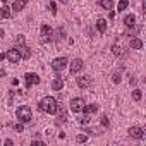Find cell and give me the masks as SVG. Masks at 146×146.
Here are the masks:
<instances>
[{
    "label": "cell",
    "instance_id": "obj_5",
    "mask_svg": "<svg viewBox=\"0 0 146 146\" xmlns=\"http://www.w3.org/2000/svg\"><path fill=\"white\" fill-rule=\"evenodd\" d=\"M24 83H26V88H31L40 83V76L35 74V72H28V74H24Z\"/></svg>",
    "mask_w": 146,
    "mask_h": 146
},
{
    "label": "cell",
    "instance_id": "obj_35",
    "mask_svg": "<svg viewBox=\"0 0 146 146\" xmlns=\"http://www.w3.org/2000/svg\"><path fill=\"white\" fill-rule=\"evenodd\" d=\"M4 58H5V53H0V62H2Z\"/></svg>",
    "mask_w": 146,
    "mask_h": 146
},
{
    "label": "cell",
    "instance_id": "obj_32",
    "mask_svg": "<svg viewBox=\"0 0 146 146\" xmlns=\"http://www.w3.org/2000/svg\"><path fill=\"white\" fill-rule=\"evenodd\" d=\"M50 11H52V14H55V12H57V9H55V4H53V2L50 4Z\"/></svg>",
    "mask_w": 146,
    "mask_h": 146
},
{
    "label": "cell",
    "instance_id": "obj_24",
    "mask_svg": "<svg viewBox=\"0 0 146 146\" xmlns=\"http://www.w3.org/2000/svg\"><path fill=\"white\" fill-rule=\"evenodd\" d=\"M127 5H129V0H120V2H119V12L125 11V9H127Z\"/></svg>",
    "mask_w": 146,
    "mask_h": 146
},
{
    "label": "cell",
    "instance_id": "obj_1",
    "mask_svg": "<svg viewBox=\"0 0 146 146\" xmlns=\"http://www.w3.org/2000/svg\"><path fill=\"white\" fill-rule=\"evenodd\" d=\"M38 107H40L41 112L53 115V113H57V107H58V103H57V100H55L53 96H45V98H41V102L38 103Z\"/></svg>",
    "mask_w": 146,
    "mask_h": 146
},
{
    "label": "cell",
    "instance_id": "obj_14",
    "mask_svg": "<svg viewBox=\"0 0 146 146\" xmlns=\"http://www.w3.org/2000/svg\"><path fill=\"white\" fill-rule=\"evenodd\" d=\"M124 24H125L127 28L134 26V24H136V16H134V14H127V16L124 17Z\"/></svg>",
    "mask_w": 146,
    "mask_h": 146
},
{
    "label": "cell",
    "instance_id": "obj_34",
    "mask_svg": "<svg viewBox=\"0 0 146 146\" xmlns=\"http://www.w3.org/2000/svg\"><path fill=\"white\" fill-rule=\"evenodd\" d=\"M4 143H5V144H7V146H12V141H11V139H5V141H4Z\"/></svg>",
    "mask_w": 146,
    "mask_h": 146
},
{
    "label": "cell",
    "instance_id": "obj_8",
    "mask_svg": "<svg viewBox=\"0 0 146 146\" xmlns=\"http://www.w3.org/2000/svg\"><path fill=\"white\" fill-rule=\"evenodd\" d=\"M129 136L131 137H134V139H143L144 137V131L141 129V127H137V125H134V127H129Z\"/></svg>",
    "mask_w": 146,
    "mask_h": 146
},
{
    "label": "cell",
    "instance_id": "obj_18",
    "mask_svg": "<svg viewBox=\"0 0 146 146\" xmlns=\"http://www.w3.org/2000/svg\"><path fill=\"white\" fill-rule=\"evenodd\" d=\"M112 53H113L115 57H122V55H124V50H122V46H120L119 43H115V45L112 46Z\"/></svg>",
    "mask_w": 146,
    "mask_h": 146
},
{
    "label": "cell",
    "instance_id": "obj_25",
    "mask_svg": "<svg viewBox=\"0 0 146 146\" xmlns=\"http://www.w3.org/2000/svg\"><path fill=\"white\" fill-rule=\"evenodd\" d=\"M88 141V136L86 134H79L78 136V143H86Z\"/></svg>",
    "mask_w": 146,
    "mask_h": 146
},
{
    "label": "cell",
    "instance_id": "obj_27",
    "mask_svg": "<svg viewBox=\"0 0 146 146\" xmlns=\"http://www.w3.org/2000/svg\"><path fill=\"white\" fill-rule=\"evenodd\" d=\"M2 11H4V17H11L12 16L11 11H9V7H2Z\"/></svg>",
    "mask_w": 146,
    "mask_h": 146
},
{
    "label": "cell",
    "instance_id": "obj_15",
    "mask_svg": "<svg viewBox=\"0 0 146 146\" xmlns=\"http://www.w3.org/2000/svg\"><path fill=\"white\" fill-rule=\"evenodd\" d=\"M83 110H84V113H86V115H91V113H95V112L98 110V105H96V103L84 105V107H83Z\"/></svg>",
    "mask_w": 146,
    "mask_h": 146
},
{
    "label": "cell",
    "instance_id": "obj_11",
    "mask_svg": "<svg viewBox=\"0 0 146 146\" xmlns=\"http://www.w3.org/2000/svg\"><path fill=\"white\" fill-rule=\"evenodd\" d=\"M26 5H28V0H14V4H12V9H14L16 12H19V11H23Z\"/></svg>",
    "mask_w": 146,
    "mask_h": 146
},
{
    "label": "cell",
    "instance_id": "obj_38",
    "mask_svg": "<svg viewBox=\"0 0 146 146\" xmlns=\"http://www.w3.org/2000/svg\"><path fill=\"white\" fill-rule=\"evenodd\" d=\"M60 2H64V4H65V2H67V0H60Z\"/></svg>",
    "mask_w": 146,
    "mask_h": 146
},
{
    "label": "cell",
    "instance_id": "obj_31",
    "mask_svg": "<svg viewBox=\"0 0 146 146\" xmlns=\"http://www.w3.org/2000/svg\"><path fill=\"white\" fill-rule=\"evenodd\" d=\"M31 144H33V146H45V143H43V141H36V139H35Z\"/></svg>",
    "mask_w": 146,
    "mask_h": 146
},
{
    "label": "cell",
    "instance_id": "obj_19",
    "mask_svg": "<svg viewBox=\"0 0 146 146\" xmlns=\"http://www.w3.org/2000/svg\"><path fill=\"white\" fill-rule=\"evenodd\" d=\"M19 53H21V58H29L31 57V50L24 45H23V48H19Z\"/></svg>",
    "mask_w": 146,
    "mask_h": 146
},
{
    "label": "cell",
    "instance_id": "obj_21",
    "mask_svg": "<svg viewBox=\"0 0 146 146\" xmlns=\"http://www.w3.org/2000/svg\"><path fill=\"white\" fill-rule=\"evenodd\" d=\"M64 36H65V33H64V28H58V29L55 31V38H53V40H55V41H60Z\"/></svg>",
    "mask_w": 146,
    "mask_h": 146
},
{
    "label": "cell",
    "instance_id": "obj_33",
    "mask_svg": "<svg viewBox=\"0 0 146 146\" xmlns=\"http://www.w3.org/2000/svg\"><path fill=\"white\" fill-rule=\"evenodd\" d=\"M113 17H115V12L110 9V12H108V19H113Z\"/></svg>",
    "mask_w": 146,
    "mask_h": 146
},
{
    "label": "cell",
    "instance_id": "obj_12",
    "mask_svg": "<svg viewBox=\"0 0 146 146\" xmlns=\"http://www.w3.org/2000/svg\"><path fill=\"white\" fill-rule=\"evenodd\" d=\"M64 88V79L62 78H55L53 81H52V90L53 91H60Z\"/></svg>",
    "mask_w": 146,
    "mask_h": 146
},
{
    "label": "cell",
    "instance_id": "obj_30",
    "mask_svg": "<svg viewBox=\"0 0 146 146\" xmlns=\"http://www.w3.org/2000/svg\"><path fill=\"white\" fill-rule=\"evenodd\" d=\"M90 122V115H84V117H81V124H88Z\"/></svg>",
    "mask_w": 146,
    "mask_h": 146
},
{
    "label": "cell",
    "instance_id": "obj_4",
    "mask_svg": "<svg viewBox=\"0 0 146 146\" xmlns=\"http://www.w3.org/2000/svg\"><path fill=\"white\" fill-rule=\"evenodd\" d=\"M83 107H84V100H83V98H72V100H70V103H69L70 112H74V113L81 112V110H83Z\"/></svg>",
    "mask_w": 146,
    "mask_h": 146
},
{
    "label": "cell",
    "instance_id": "obj_29",
    "mask_svg": "<svg viewBox=\"0 0 146 146\" xmlns=\"http://www.w3.org/2000/svg\"><path fill=\"white\" fill-rule=\"evenodd\" d=\"M16 41H17L19 45H24V43H26V38H24V36H17V38H16Z\"/></svg>",
    "mask_w": 146,
    "mask_h": 146
},
{
    "label": "cell",
    "instance_id": "obj_7",
    "mask_svg": "<svg viewBox=\"0 0 146 146\" xmlns=\"http://www.w3.org/2000/svg\"><path fill=\"white\" fill-rule=\"evenodd\" d=\"M83 67H84V62L81 60V58H74L70 62V74H78V72H81L83 70Z\"/></svg>",
    "mask_w": 146,
    "mask_h": 146
},
{
    "label": "cell",
    "instance_id": "obj_37",
    "mask_svg": "<svg viewBox=\"0 0 146 146\" xmlns=\"http://www.w3.org/2000/svg\"><path fill=\"white\" fill-rule=\"evenodd\" d=\"M4 36V29H0V38H2Z\"/></svg>",
    "mask_w": 146,
    "mask_h": 146
},
{
    "label": "cell",
    "instance_id": "obj_3",
    "mask_svg": "<svg viewBox=\"0 0 146 146\" xmlns=\"http://www.w3.org/2000/svg\"><path fill=\"white\" fill-rule=\"evenodd\" d=\"M67 64H69L67 57H57V58L52 60V69H53L55 72H62V70L67 67Z\"/></svg>",
    "mask_w": 146,
    "mask_h": 146
},
{
    "label": "cell",
    "instance_id": "obj_2",
    "mask_svg": "<svg viewBox=\"0 0 146 146\" xmlns=\"http://www.w3.org/2000/svg\"><path fill=\"white\" fill-rule=\"evenodd\" d=\"M16 117H17L19 122L28 124V122H31V119H33V112H31V108H29L28 105H23V107H19V108L16 110Z\"/></svg>",
    "mask_w": 146,
    "mask_h": 146
},
{
    "label": "cell",
    "instance_id": "obj_16",
    "mask_svg": "<svg viewBox=\"0 0 146 146\" xmlns=\"http://www.w3.org/2000/svg\"><path fill=\"white\" fill-rule=\"evenodd\" d=\"M96 29H98L100 33H105V31H107V21H105L103 17H100V19L96 21Z\"/></svg>",
    "mask_w": 146,
    "mask_h": 146
},
{
    "label": "cell",
    "instance_id": "obj_22",
    "mask_svg": "<svg viewBox=\"0 0 146 146\" xmlns=\"http://www.w3.org/2000/svg\"><path fill=\"white\" fill-rule=\"evenodd\" d=\"M120 81H122V74H120V72H113V74H112V83L119 84Z\"/></svg>",
    "mask_w": 146,
    "mask_h": 146
},
{
    "label": "cell",
    "instance_id": "obj_6",
    "mask_svg": "<svg viewBox=\"0 0 146 146\" xmlns=\"http://www.w3.org/2000/svg\"><path fill=\"white\" fill-rule=\"evenodd\" d=\"M5 58L11 62V64H17L21 60V53H19V48H12L5 53Z\"/></svg>",
    "mask_w": 146,
    "mask_h": 146
},
{
    "label": "cell",
    "instance_id": "obj_26",
    "mask_svg": "<svg viewBox=\"0 0 146 146\" xmlns=\"http://www.w3.org/2000/svg\"><path fill=\"white\" fill-rule=\"evenodd\" d=\"M102 125H103V127H108V125H110V122H108V117H105V115L102 117Z\"/></svg>",
    "mask_w": 146,
    "mask_h": 146
},
{
    "label": "cell",
    "instance_id": "obj_20",
    "mask_svg": "<svg viewBox=\"0 0 146 146\" xmlns=\"http://www.w3.org/2000/svg\"><path fill=\"white\" fill-rule=\"evenodd\" d=\"M100 7H103V9L110 11V9L113 7V2H112V0H100Z\"/></svg>",
    "mask_w": 146,
    "mask_h": 146
},
{
    "label": "cell",
    "instance_id": "obj_23",
    "mask_svg": "<svg viewBox=\"0 0 146 146\" xmlns=\"http://www.w3.org/2000/svg\"><path fill=\"white\" fill-rule=\"evenodd\" d=\"M132 98H134V102H139V100L143 98V93H141V90H134V91H132Z\"/></svg>",
    "mask_w": 146,
    "mask_h": 146
},
{
    "label": "cell",
    "instance_id": "obj_36",
    "mask_svg": "<svg viewBox=\"0 0 146 146\" xmlns=\"http://www.w3.org/2000/svg\"><path fill=\"white\" fill-rule=\"evenodd\" d=\"M2 17H4V11H2V9H0V19H2Z\"/></svg>",
    "mask_w": 146,
    "mask_h": 146
},
{
    "label": "cell",
    "instance_id": "obj_17",
    "mask_svg": "<svg viewBox=\"0 0 146 146\" xmlns=\"http://www.w3.org/2000/svg\"><path fill=\"white\" fill-rule=\"evenodd\" d=\"M139 31H141V26H139V24H134V26H131V28L127 29V35H129V36H137Z\"/></svg>",
    "mask_w": 146,
    "mask_h": 146
},
{
    "label": "cell",
    "instance_id": "obj_28",
    "mask_svg": "<svg viewBox=\"0 0 146 146\" xmlns=\"http://www.w3.org/2000/svg\"><path fill=\"white\" fill-rule=\"evenodd\" d=\"M14 129H16L17 132H21V131H24V124H23V122H21V124H16V125H14Z\"/></svg>",
    "mask_w": 146,
    "mask_h": 146
},
{
    "label": "cell",
    "instance_id": "obj_10",
    "mask_svg": "<svg viewBox=\"0 0 146 146\" xmlns=\"http://www.w3.org/2000/svg\"><path fill=\"white\" fill-rule=\"evenodd\" d=\"M90 84H91V78H90V76H81V78H78V86H79L81 90H86Z\"/></svg>",
    "mask_w": 146,
    "mask_h": 146
},
{
    "label": "cell",
    "instance_id": "obj_13",
    "mask_svg": "<svg viewBox=\"0 0 146 146\" xmlns=\"http://www.w3.org/2000/svg\"><path fill=\"white\" fill-rule=\"evenodd\" d=\"M129 46H131L132 50H141V48H143V41H141L139 38H132V40L129 41Z\"/></svg>",
    "mask_w": 146,
    "mask_h": 146
},
{
    "label": "cell",
    "instance_id": "obj_9",
    "mask_svg": "<svg viewBox=\"0 0 146 146\" xmlns=\"http://www.w3.org/2000/svg\"><path fill=\"white\" fill-rule=\"evenodd\" d=\"M41 36H43V41L52 40V36H53V29H52L48 24H43V26H41Z\"/></svg>",
    "mask_w": 146,
    "mask_h": 146
}]
</instances>
